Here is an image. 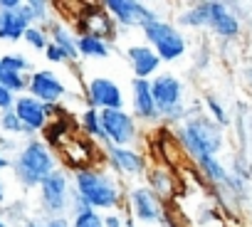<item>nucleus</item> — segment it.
Masks as SVG:
<instances>
[{
	"instance_id": "f03ea898",
	"label": "nucleus",
	"mask_w": 252,
	"mask_h": 227,
	"mask_svg": "<svg viewBox=\"0 0 252 227\" xmlns=\"http://www.w3.org/2000/svg\"><path fill=\"white\" fill-rule=\"evenodd\" d=\"M178 139L183 143V148L198 161L215 156L222 148V129L205 116H193L186 121V126L178 129Z\"/></svg>"
},
{
	"instance_id": "c9c22d12",
	"label": "nucleus",
	"mask_w": 252,
	"mask_h": 227,
	"mask_svg": "<svg viewBox=\"0 0 252 227\" xmlns=\"http://www.w3.org/2000/svg\"><path fill=\"white\" fill-rule=\"evenodd\" d=\"M104 225H106V227H126L119 215H106V217H104Z\"/></svg>"
},
{
	"instance_id": "6e6552de",
	"label": "nucleus",
	"mask_w": 252,
	"mask_h": 227,
	"mask_svg": "<svg viewBox=\"0 0 252 227\" xmlns=\"http://www.w3.org/2000/svg\"><path fill=\"white\" fill-rule=\"evenodd\" d=\"M77 30L79 37L92 35L99 40H111L116 35L111 25V15L106 13L104 5H82V10L77 13Z\"/></svg>"
},
{
	"instance_id": "f257e3e1",
	"label": "nucleus",
	"mask_w": 252,
	"mask_h": 227,
	"mask_svg": "<svg viewBox=\"0 0 252 227\" xmlns=\"http://www.w3.org/2000/svg\"><path fill=\"white\" fill-rule=\"evenodd\" d=\"M74 193L82 195L92 210H111L121 202L119 183L99 168H87L74 173Z\"/></svg>"
},
{
	"instance_id": "4c0bfd02",
	"label": "nucleus",
	"mask_w": 252,
	"mask_h": 227,
	"mask_svg": "<svg viewBox=\"0 0 252 227\" xmlns=\"http://www.w3.org/2000/svg\"><path fill=\"white\" fill-rule=\"evenodd\" d=\"M5 200V188H3V183H0V202Z\"/></svg>"
},
{
	"instance_id": "bb28decb",
	"label": "nucleus",
	"mask_w": 252,
	"mask_h": 227,
	"mask_svg": "<svg viewBox=\"0 0 252 227\" xmlns=\"http://www.w3.org/2000/svg\"><path fill=\"white\" fill-rule=\"evenodd\" d=\"M30 47H35V50H47V32L40 28V25H30L28 28V32H25V37H23Z\"/></svg>"
},
{
	"instance_id": "4be33fe9",
	"label": "nucleus",
	"mask_w": 252,
	"mask_h": 227,
	"mask_svg": "<svg viewBox=\"0 0 252 227\" xmlns=\"http://www.w3.org/2000/svg\"><path fill=\"white\" fill-rule=\"evenodd\" d=\"M77 47H79V55H82V57H96V59L109 57V45H106V40H99V37H92V35H82V37L77 40Z\"/></svg>"
},
{
	"instance_id": "9b49d317",
	"label": "nucleus",
	"mask_w": 252,
	"mask_h": 227,
	"mask_svg": "<svg viewBox=\"0 0 252 227\" xmlns=\"http://www.w3.org/2000/svg\"><path fill=\"white\" fill-rule=\"evenodd\" d=\"M28 91H30V96L40 99L42 104H57V101L67 94L62 79H60L55 72H50V69H37V72H32L30 79H28Z\"/></svg>"
},
{
	"instance_id": "c85d7f7f",
	"label": "nucleus",
	"mask_w": 252,
	"mask_h": 227,
	"mask_svg": "<svg viewBox=\"0 0 252 227\" xmlns=\"http://www.w3.org/2000/svg\"><path fill=\"white\" fill-rule=\"evenodd\" d=\"M205 106H208L210 116H213V121H215L218 126H225V124H227V114H225L222 104H220L213 94H208V96H205Z\"/></svg>"
},
{
	"instance_id": "dca6fc26",
	"label": "nucleus",
	"mask_w": 252,
	"mask_h": 227,
	"mask_svg": "<svg viewBox=\"0 0 252 227\" xmlns=\"http://www.w3.org/2000/svg\"><path fill=\"white\" fill-rule=\"evenodd\" d=\"M131 104H134V119H156L161 116L158 106L151 94V79H134L131 82Z\"/></svg>"
},
{
	"instance_id": "58836bf2",
	"label": "nucleus",
	"mask_w": 252,
	"mask_h": 227,
	"mask_svg": "<svg viewBox=\"0 0 252 227\" xmlns=\"http://www.w3.org/2000/svg\"><path fill=\"white\" fill-rule=\"evenodd\" d=\"M250 79H252V69H250Z\"/></svg>"
},
{
	"instance_id": "393cba45",
	"label": "nucleus",
	"mask_w": 252,
	"mask_h": 227,
	"mask_svg": "<svg viewBox=\"0 0 252 227\" xmlns=\"http://www.w3.org/2000/svg\"><path fill=\"white\" fill-rule=\"evenodd\" d=\"M23 8L30 23H45L50 18V3H45V0H28Z\"/></svg>"
},
{
	"instance_id": "e433bc0d",
	"label": "nucleus",
	"mask_w": 252,
	"mask_h": 227,
	"mask_svg": "<svg viewBox=\"0 0 252 227\" xmlns=\"http://www.w3.org/2000/svg\"><path fill=\"white\" fill-rule=\"evenodd\" d=\"M8 166H10V163H8V158H5L3 153H0V170H5Z\"/></svg>"
},
{
	"instance_id": "39448f33",
	"label": "nucleus",
	"mask_w": 252,
	"mask_h": 227,
	"mask_svg": "<svg viewBox=\"0 0 252 227\" xmlns=\"http://www.w3.org/2000/svg\"><path fill=\"white\" fill-rule=\"evenodd\" d=\"M151 94H154V101L158 106V114L166 119H181L186 109H183V86L181 82L173 77V74H156L151 79Z\"/></svg>"
},
{
	"instance_id": "9d476101",
	"label": "nucleus",
	"mask_w": 252,
	"mask_h": 227,
	"mask_svg": "<svg viewBox=\"0 0 252 227\" xmlns=\"http://www.w3.org/2000/svg\"><path fill=\"white\" fill-rule=\"evenodd\" d=\"M40 198L42 205L50 215H60L67 210V202L72 200V190H69V180L64 170H55L42 185H40Z\"/></svg>"
},
{
	"instance_id": "2eb2a0df",
	"label": "nucleus",
	"mask_w": 252,
	"mask_h": 227,
	"mask_svg": "<svg viewBox=\"0 0 252 227\" xmlns=\"http://www.w3.org/2000/svg\"><path fill=\"white\" fill-rule=\"evenodd\" d=\"M106 158L111 163V168H116L119 173H126V175H139L146 170V161L139 151L129 148V146H106Z\"/></svg>"
},
{
	"instance_id": "2f4dec72",
	"label": "nucleus",
	"mask_w": 252,
	"mask_h": 227,
	"mask_svg": "<svg viewBox=\"0 0 252 227\" xmlns=\"http://www.w3.org/2000/svg\"><path fill=\"white\" fill-rule=\"evenodd\" d=\"M15 106V94L0 84V111H10Z\"/></svg>"
},
{
	"instance_id": "cd10ccee",
	"label": "nucleus",
	"mask_w": 252,
	"mask_h": 227,
	"mask_svg": "<svg viewBox=\"0 0 252 227\" xmlns=\"http://www.w3.org/2000/svg\"><path fill=\"white\" fill-rule=\"evenodd\" d=\"M72 227H106V225H104V217H101L96 210H89V212L74 215Z\"/></svg>"
},
{
	"instance_id": "aec40b11",
	"label": "nucleus",
	"mask_w": 252,
	"mask_h": 227,
	"mask_svg": "<svg viewBox=\"0 0 252 227\" xmlns=\"http://www.w3.org/2000/svg\"><path fill=\"white\" fill-rule=\"evenodd\" d=\"M178 23L186 25V28H208V23H210V0L208 3H195L193 8L181 13Z\"/></svg>"
},
{
	"instance_id": "412c9836",
	"label": "nucleus",
	"mask_w": 252,
	"mask_h": 227,
	"mask_svg": "<svg viewBox=\"0 0 252 227\" xmlns=\"http://www.w3.org/2000/svg\"><path fill=\"white\" fill-rule=\"evenodd\" d=\"M77 40H79V37H74V32H72L69 28H64V25H60V23L52 25V42H55L57 47H62L69 59H77V57H79Z\"/></svg>"
},
{
	"instance_id": "7ed1b4c3",
	"label": "nucleus",
	"mask_w": 252,
	"mask_h": 227,
	"mask_svg": "<svg viewBox=\"0 0 252 227\" xmlns=\"http://www.w3.org/2000/svg\"><path fill=\"white\" fill-rule=\"evenodd\" d=\"M55 170H57L55 168V156L50 153L47 143H42V141H28L25 148L18 153L15 175L25 188L42 185Z\"/></svg>"
},
{
	"instance_id": "0eeeda50",
	"label": "nucleus",
	"mask_w": 252,
	"mask_h": 227,
	"mask_svg": "<svg viewBox=\"0 0 252 227\" xmlns=\"http://www.w3.org/2000/svg\"><path fill=\"white\" fill-rule=\"evenodd\" d=\"M87 101H89V109H96V111H121L124 109V94L119 84L106 77H94L87 84Z\"/></svg>"
},
{
	"instance_id": "4468645a",
	"label": "nucleus",
	"mask_w": 252,
	"mask_h": 227,
	"mask_svg": "<svg viewBox=\"0 0 252 227\" xmlns=\"http://www.w3.org/2000/svg\"><path fill=\"white\" fill-rule=\"evenodd\" d=\"M126 57L134 69V79H154L161 67V57L149 45H131L126 50Z\"/></svg>"
},
{
	"instance_id": "b1692460",
	"label": "nucleus",
	"mask_w": 252,
	"mask_h": 227,
	"mask_svg": "<svg viewBox=\"0 0 252 227\" xmlns=\"http://www.w3.org/2000/svg\"><path fill=\"white\" fill-rule=\"evenodd\" d=\"M0 84H3L5 89H10L13 94H15V91L28 89V79H25L23 74L13 72L10 67H5V64H3V59H0Z\"/></svg>"
},
{
	"instance_id": "a211bd4d",
	"label": "nucleus",
	"mask_w": 252,
	"mask_h": 227,
	"mask_svg": "<svg viewBox=\"0 0 252 227\" xmlns=\"http://www.w3.org/2000/svg\"><path fill=\"white\" fill-rule=\"evenodd\" d=\"M25 5V3H23ZM30 18L25 15V8L20 10H10V13H3L0 10V40H8V42H18L25 37L28 28H30Z\"/></svg>"
},
{
	"instance_id": "5701e85b",
	"label": "nucleus",
	"mask_w": 252,
	"mask_h": 227,
	"mask_svg": "<svg viewBox=\"0 0 252 227\" xmlns=\"http://www.w3.org/2000/svg\"><path fill=\"white\" fill-rule=\"evenodd\" d=\"M198 166L203 168V173H205V175H208V180H213V183H225V180H227V175H230V170H225V168H222V163H220L215 156H208V158L198 161Z\"/></svg>"
},
{
	"instance_id": "a878e982",
	"label": "nucleus",
	"mask_w": 252,
	"mask_h": 227,
	"mask_svg": "<svg viewBox=\"0 0 252 227\" xmlns=\"http://www.w3.org/2000/svg\"><path fill=\"white\" fill-rule=\"evenodd\" d=\"M0 129H3L5 134H28V129L23 126V121L18 119V114L10 109V111H3L0 114Z\"/></svg>"
},
{
	"instance_id": "f704fd0d",
	"label": "nucleus",
	"mask_w": 252,
	"mask_h": 227,
	"mask_svg": "<svg viewBox=\"0 0 252 227\" xmlns=\"http://www.w3.org/2000/svg\"><path fill=\"white\" fill-rule=\"evenodd\" d=\"M20 8H23V3H20V0H0V10H3V13L20 10Z\"/></svg>"
},
{
	"instance_id": "423d86ee",
	"label": "nucleus",
	"mask_w": 252,
	"mask_h": 227,
	"mask_svg": "<svg viewBox=\"0 0 252 227\" xmlns=\"http://www.w3.org/2000/svg\"><path fill=\"white\" fill-rule=\"evenodd\" d=\"M104 8L111 15V20H116L124 28H141L144 30L151 23L161 20L158 13H154L144 3H136V0H109V3H104Z\"/></svg>"
},
{
	"instance_id": "72a5a7b5",
	"label": "nucleus",
	"mask_w": 252,
	"mask_h": 227,
	"mask_svg": "<svg viewBox=\"0 0 252 227\" xmlns=\"http://www.w3.org/2000/svg\"><path fill=\"white\" fill-rule=\"evenodd\" d=\"M28 227H72V225H67V220H62V217H52V220L45 222V225H40V222H30Z\"/></svg>"
},
{
	"instance_id": "473e14b6",
	"label": "nucleus",
	"mask_w": 252,
	"mask_h": 227,
	"mask_svg": "<svg viewBox=\"0 0 252 227\" xmlns=\"http://www.w3.org/2000/svg\"><path fill=\"white\" fill-rule=\"evenodd\" d=\"M72 210H74V215H82V212H89L92 207H89V202H87L82 195H77V193L72 190Z\"/></svg>"
},
{
	"instance_id": "20e7f679",
	"label": "nucleus",
	"mask_w": 252,
	"mask_h": 227,
	"mask_svg": "<svg viewBox=\"0 0 252 227\" xmlns=\"http://www.w3.org/2000/svg\"><path fill=\"white\" fill-rule=\"evenodd\" d=\"M144 37H146L149 47L161 57V62H176L188 50L183 32L166 20H156L149 28H144Z\"/></svg>"
},
{
	"instance_id": "1a4fd4ad",
	"label": "nucleus",
	"mask_w": 252,
	"mask_h": 227,
	"mask_svg": "<svg viewBox=\"0 0 252 227\" xmlns=\"http://www.w3.org/2000/svg\"><path fill=\"white\" fill-rule=\"evenodd\" d=\"M101 124L111 146H129L136 139V119L129 111H101Z\"/></svg>"
},
{
	"instance_id": "f8f14e48",
	"label": "nucleus",
	"mask_w": 252,
	"mask_h": 227,
	"mask_svg": "<svg viewBox=\"0 0 252 227\" xmlns=\"http://www.w3.org/2000/svg\"><path fill=\"white\" fill-rule=\"evenodd\" d=\"M13 111L18 114V119L23 121V126L28 129V134H35V131H45V126L50 124V114H47V104H42L40 99L25 94V96H18L15 99V106Z\"/></svg>"
},
{
	"instance_id": "ddd939ff",
	"label": "nucleus",
	"mask_w": 252,
	"mask_h": 227,
	"mask_svg": "<svg viewBox=\"0 0 252 227\" xmlns=\"http://www.w3.org/2000/svg\"><path fill=\"white\" fill-rule=\"evenodd\" d=\"M129 202H131V215L139 222H161L163 205H161V198L156 195V190H151V188H134L129 193Z\"/></svg>"
},
{
	"instance_id": "c756f323",
	"label": "nucleus",
	"mask_w": 252,
	"mask_h": 227,
	"mask_svg": "<svg viewBox=\"0 0 252 227\" xmlns=\"http://www.w3.org/2000/svg\"><path fill=\"white\" fill-rule=\"evenodd\" d=\"M0 59H3V64H5V67H10V69H13V72H18V74H23V72L30 67V62H28L23 55H15V52L0 55Z\"/></svg>"
},
{
	"instance_id": "f3484780",
	"label": "nucleus",
	"mask_w": 252,
	"mask_h": 227,
	"mask_svg": "<svg viewBox=\"0 0 252 227\" xmlns=\"http://www.w3.org/2000/svg\"><path fill=\"white\" fill-rule=\"evenodd\" d=\"M208 28L222 40H232V37L240 35L237 18L227 10L225 3H220V0H210V23H208Z\"/></svg>"
},
{
	"instance_id": "6ab92c4d",
	"label": "nucleus",
	"mask_w": 252,
	"mask_h": 227,
	"mask_svg": "<svg viewBox=\"0 0 252 227\" xmlns=\"http://www.w3.org/2000/svg\"><path fill=\"white\" fill-rule=\"evenodd\" d=\"M79 124H82V131H84L89 139H94V141L109 146V139H106V131H104V124H101V111H96V109L82 111Z\"/></svg>"
},
{
	"instance_id": "7c9ffc66",
	"label": "nucleus",
	"mask_w": 252,
	"mask_h": 227,
	"mask_svg": "<svg viewBox=\"0 0 252 227\" xmlns=\"http://www.w3.org/2000/svg\"><path fill=\"white\" fill-rule=\"evenodd\" d=\"M45 57H47L50 62H55V64H62V62H69V57H67V52H64L62 47H57L55 42H50V45H47V50H45Z\"/></svg>"
}]
</instances>
